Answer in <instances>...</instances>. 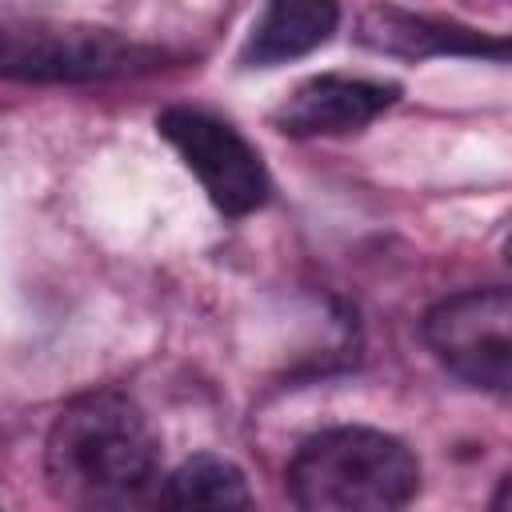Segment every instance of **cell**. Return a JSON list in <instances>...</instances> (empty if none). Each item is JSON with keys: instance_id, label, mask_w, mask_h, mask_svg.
Wrapping results in <instances>:
<instances>
[{"instance_id": "obj_7", "label": "cell", "mask_w": 512, "mask_h": 512, "mask_svg": "<svg viewBox=\"0 0 512 512\" xmlns=\"http://www.w3.org/2000/svg\"><path fill=\"white\" fill-rule=\"evenodd\" d=\"M356 40L372 52L400 56V60H428V56H492L504 60L508 44L500 36H484L476 28L436 20L424 12H404L392 4H372L364 8L356 24Z\"/></svg>"}, {"instance_id": "obj_4", "label": "cell", "mask_w": 512, "mask_h": 512, "mask_svg": "<svg viewBox=\"0 0 512 512\" xmlns=\"http://www.w3.org/2000/svg\"><path fill=\"white\" fill-rule=\"evenodd\" d=\"M424 344L472 388L508 392L512 384V296L504 284L464 288L424 316Z\"/></svg>"}, {"instance_id": "obj_8", "label": "cell", "mask_w": 512, "mask_h": 512, "mask_svg": "<svg viewBox=\"0 0 512 512\" xmlns=\"http://www.w3.org/2000/svg\"><path fill=\"white\" fill-rule=\"evenodd\" d=\"M336 24H340L336 0H264V12L256 16L240 48V64L276 68L296 56H308L332 40Z\"/></svg>"}, {"instance_id": "obj_2", "label": "cell", "mask_w": 512, "mask_h": 512, "mask_svg": "<svg viewBox=\"0 0 512 512\" xmlns=\"http://www.w3.org/2000/svg\"><path fill=\"white\" fill-rule=\"evenodd\" d=\"M284 488L304 512H388L420 492V460L380 428L340 424L296 448Z\"/></svg>"}, {"instance_id": "obj_3", "label": "cell", "mask_w": 512, "mask_h": 512, "mask_svg": "<svg viewBox=\"0 0 512 512\" xmlns=\"http://www.w3.org/2000/svg\"><path fill=\"white\" fill-rule=\"evenodd\" d=\"M160 64V52L112 28L56 20H0V76L24 84L120 80Z\"/></svg>"}, {"instance_id": "obj_9", "label": "cell", "mask_w": 512, "mask_h": 512, "mask_svg": "<svg viewBox=\"0 0 512 512\" xmlns=\"http://www.w3.org/2000/svg\"><path fill=\"white\" fill-rule=\"evenodd\" d=\"M160 504H172V508H248L252 504V492H248V480L244 472L224 460V456H192L184 460L168 480L164 488L156 492Z\"/></svg>"}, {"instance_id": "obj_5", "label": "cell", "mask_w": 512, "mask_h": 512, "mask_svg": "<svg viewBox=\"0 0 512 512\" xmlns=\"http://www.w3.org/2000/svg\"><path fill=\"white\" fill-rule=\"evenodd\" d=\"M156 132L180 152L188 172L200 180V188L224 216H248L268 200V168L228 120L204 108L172 104L156 116Z\"/></svg>"}, {"instance_id": "obj_6", "label": "cell", "mask_w": 512, "mask_h": 512, "mask_svg": "<svg viewBox=\"0 0 512 512\" xmlns=\"http://www.w3.org/2000/svg\"><path fill=\"white\" fill-rule=\"evenodd\" d=\"M396 96H400V84H392V80L324 72V76H308L304 84H296L272 108V124L284 136H300V140L344 136V132L372 124L384 108L396 104Z\"/></svg>"}, {"instance_id": "obj_1", "label": "cell", "mask_w": 512, "mask_h": 512, "mask_svg": "<svg viewBox=\"0 0 512 512\" xmlns=\"http://www.w3.org/2000/svg\"><path fill=\"white\" fill-rule=\"evenodd\" d=\"M160 440L136 400L96 388L60 408L44 440V472L60 500L84 508H124L148 496Z\"/></svg>"}]
</instances>
